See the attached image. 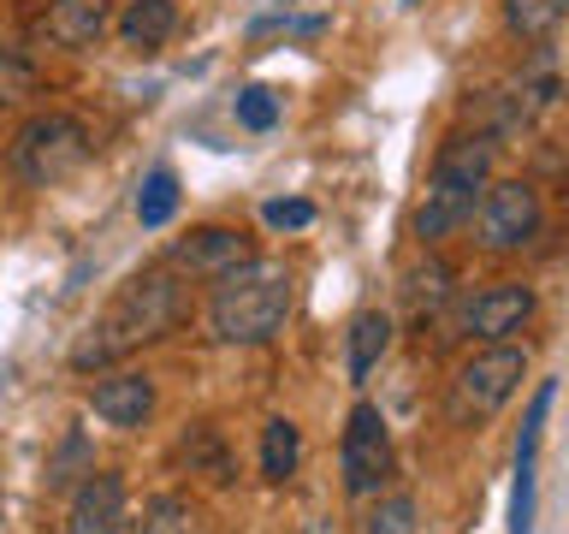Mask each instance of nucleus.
<instances>
[{
    "label": "nucleus",
    "instance_id": "obj_1",
    "mask_svg": "<svg viewBox=\"0 0 569 534\" xmlns=\"http://www.w3.org/2000/svg\"><path fill=\"white\" fill-rule=\"evenodd\" d=\"M184 315V285H178L172 267H149V274L124 279L119 297L89 320V333L71 345V368H107L119 356H131L154 338H167Z\"/></svg>",
    "mask_w": 569,
    "mask_h": 534
},
{
    "label": "nucleus",
    "instance_id": "obj_2",
    "mask_svg": "<svg viewBox=\"0 0 569 534\" xmlns=\"http://www.w3.org/2000/svg\"><path fill=\"white\" fill-rule=\"evenodd\" d=\"M291 315V267L273 256H243L231 274L213 279L208 327L220 345H267Z\"/></svg>",
    "mask_w": 569,
    "mask_h": 534
},
{
    "label": "nucleus",
    "instance_id": "obj_3",
    "mask_svg": "<svg viewBox=\"0 0 569 534\" xmlns=\"http://www.w3.org/2000/svg\"><path fill=\"white\" fill-rule=\"evenodd\" d=\"M487 172H492V137L487 131H475V137L462 131V137L445 142L439 160H433V178H427V196L416 208V238L421 244H445L451 231L469 226Z\"/></svg>",
    "mask_w": 569,
    "mask_h": 534
},
{
    "label": "nucleus",
    "instance_id": "obj_4",
    "mask_svg": "<svg viewBox=\"0 0 569 534\" xmlns=\"http://www.w3.org/2000/svg\"><path fill=\"white\" fill-rule=\"evenodd\" d=\"M89 155H96V142H89V125L78 113H36L18 125L7 160L24 185L48 190V185H66L71 172H83Z\"/></svg>",
    "mask_w": 569,
    "mask_h": 534
},
{
    "label": "nucleus",
    "instance_id": "obj_5",
    "mask_svg": "<svg viewBox=\"0 0 569 534\" xmlns=\"http://www.w3.org/2000/svg\"><path fill=\"white\" fill-rule=\"evenodd\" d=\"M528 380V350L522 345H487L475 356H462L457 374H451V422H487L498 416L516 392Z\"/></svg>",
    "mask_w": 569,
    "mask_h": 534
},
{
    "label": "nucleus",
    "instance_id": "obj_6",
    "mask_svg": "<svg viewBox=\"0 0 569 534\" xmlns=\"http://www.w3.org/2000/svg\"><path fill=\"white\" fill-rule=\"evenodd\" d=\"M469 220H475L480 249H498V256H505V249H528L546 231V202L528 178H487Z\"/></svg>",
    "mask_w": 569,
    "mask_h": 534
},
{
    "label": "nucleus",
    "instance_id": "obj_7",
    "mask_svg": "<svg viewBox=\"0 0 569 534\" xmlns=\"http://www.w3.org/2000/svg\"><path fill=\"white\" fill-rule=\"evenodd\" d=\"M338 457H345V493L350 498H368V493L386 487V475H391V434H386L380 404H356L350 409Z\"/></svg>",
    "mask_w": 569,
    "mask_h": 534
},
{
    "label": "nucleus",
    "instance_id": "obj_8",
    "mask_svg": "<svg viewBox=\"0 0 569 534\" xmlns=\"http://www.w3.org/2000/svg\"><path fill=\"white\" fill-rule=\"evenodd\" d=\"M533 309H540L533 285H522V279H498V285L475 291V297L457 309V333H469V338H487V345H498V338L522 333L528 320H533Z\"/></svg>",
    "mask_w": 569,
    "mask_h": 534
},
{
    "label": "nucleus",
    "instance_id": "obj_9",
    "mask_svg": "<svg viewBox=\"0 0 569 534\" xmlns=\"http://www.w3.org/2000/svg\"><path fill=\"white\" fill-rule=\"evenodd\" d=\"M66 534H124V475L89 469L66 505Z\"/></svg>",
    "mask_w": 569,
    "mask_h": 534
},
{
    "label": "nucleus",
    "instance_id": "obj_10",
    "mask_svg": "<svg viewBox=\"0 0 569 534\" xmlns=\"http://www.w3.org/2000/svg\"><path fill=\"white\" fill-rule=\"evenodd\" d=\"M243 256H249V238H243L238 226H196L190 238L172 244L167 267H172V274H190V279H220Z\"/></svg>",
    "mask_w": 569,
    "mask_h": 534
},
{
    "label": "nucleus",
    "instance_id": "obj_11",
    "mask_svg": "<svg viewBox=\"0 0 569 534\" xmlns=\"http://www.w3.org/2000/svg\"><path fill=\"white\" fill-rule=\"evenodd\" d=\"M89 409H96L107 427H142L154 416V380H149V374H137V368L107 374V380L89 386Z\"/></svg>",
    "mask_w": 569,
    "mask_h": 534
},
{
    "label": "nucleus",
    "instance_id": "obj_12",
    "mask_svg": "<svg viewBox=\"0 0 569 534\" xmlns=\"http://www.w3.org/2000/svg\"><path fill=\"white\" fill-rule=\"evenodd\" d=\"M107 24H113V0H48V18H42L48 42L60 48H96Z\"/></svg>",
    "mask_w": 569,
    "mask_h": 534
},
{
    "label": "nucleus",
    "instance_id": "obj_13",
    "mask_svg": "<svg viewBox=\"0 0 569 534\" xmlns=\"http://www.w3.org/2000/svg\"><path fill=\"white\" fill-rule=\"evenodd\" d=\"M172 30H178V0H131V7L119 12V42L131 53L167 48Z\"/></svg>",
    "mask_w": 569,
    "mask_h": 534
},
{
    "label": "nucleus",
    "instance_id": "obj_14",
    "mask_svg": "<svg viewBox=\"0 0 569 534\" xmlns=\"http://www.w3.org/2000/svg\"><path fill=\"white\" fill-rule=\"evenodd\" d=\"M551 409V380L533 392L528 404V427H522V452H516V511H510V534H528L533 523V445H540V422Z\"/></svg>",
    "mask_w": 569,
    "mask_h": 534
},
{
    "label": "nucleus",
    "instance_id": "obj_15",
    "mask_svg": "<svg viewBox=\"0 0 569 534\" xmlns=\"http://www.w3.org/2000/svg\"><path fill=\"white\" fill-rule=\"evenodd\" d=\"M345 345H350V350H345L350 380L362 386L368 374L380 368V356L391 350V315H386V309H362V315L350 320V338H345Z\"/></svg>",
    "mask_w": 569,
    "mask_h": 534
},
{
    "label": "nucleus",
    "instance_id": "obj_16",
    "mask_svg": "<svg viewBox=\"0 0 569 534\" xmlns=\"http://www.w3.org/2000/svg\"><path fill=\"white\" fill-rule=\"evenodd\" d=\"M178 463H184L190 475H208V481H231V457H226V445H220V427H208V422H196L184 439H178Z\"/></svg>",
    "mask_w": 569,
    "mask_h": 534
},
{
    "label": "nucleus",
    "instance_id": "obj_17",
    "mask_svg": "<svg viewBox=\"0 0 569 534\" xmlns=\"http://www.w3.org/2000/svg\"><path fill=\"white\" fill-rule=\"evenodd\" d=\"M297 457H302L297 422L273 416V422L261 427V475H267V481H291V475H297Z\"/></svg>",
    "mask_w": 569,
    "mask_h": 534
},
{
    "label": "nucleus",
    "instance_id": "obj_18",
    "mask_svg": "<svg viewBox=\"0 0 569 534\" xmlns=\"http://www.w3.org/2000/svg\"><path fill=\"white\" fill-rule=\"evenodd\" d=\"M569 12V0H505V18L522 42H551Z\"/></svg>",
    "mask_w": 569,
    "mask_h": 534
},
{
    "label": "nucleus",
    "instance_id": "obj_19",
    "mask_svg": "<svg viewBox=\"0 0 569 534\" xmlns=\"http://www.w3.org/2000/svg\"><path fill=\"white\" fill-rule=\"evenodd\" d=\"M356 534H416V498H409V493H380L362 511Z\"/></svg>",
    "mask_w": 569,
    "mask_h": 534
},
{
    "label": "nucleus",
    "instance_id": "obj_20",
    "mask_svg": "<svg viewBox=\"0 0 569 534\" xmlns=\"http://www.w3.org/2000/svg\"><path fill=\"white\" fill-rule=\"evenodd\" d=\"M172 214H178V178L160 167V172L142 178V190H137V220L142 226H167Z\"/></svg>",
    "mask_w": 569,
    "mask_h": 534
},
{
    "label": "nucleus",
    "instance_id": "obj_21",
    "mask_svg": "<svg viewBox=\"0 0 569 534\" xmlns=\"http://www.w3.org/2000/svg\"><path fill=\"white\" fill-rule=\"evenodd\" d=\"M142 534H196V505L184 493H160L142 511Z\"/></svg>",
    "mask_w": 569,
    "mask_h": 534
},
{
    "label": "nucleus",
    "instance_id": "obj_22",
    "mask_svg": "<svg viewBox=\"0 0 569 534\" xmlns=\"http://www.w3.org/2000/svg\"><path fill=\"white\" fill-rule=\"evenodd\" d=\"M403 297L416 303V309L433 315L445 297H451V267L445 261H421V267H409V279H403Z\"/></svg>",
    "mask_w": 569,
    "mask_h": 534
},
{
    "label": "nucleus",
    "instance_id": "obj_23",
    "mask_svg": "<svg viewBox=\"0 0 569 534\" xmlns=\"http://www.w3.org/2000/svg\"><path fill=\"white\" fill-rule=\"evenodd\" d=\"M238 125L243 131H273L279 125V96L273 89H261V83L238 89Z\"/></svg>",
    "mask_w": 569,
    "mask_h": 534
},
{
    "label": "nucleus",
    "instance_id": "obj_24",
    "mask_svg": "<svg viewBox=\"0 0 569 534\" xmlns=\"http://www.w3.org/2000/svg\"><path fill=\"white\" fill-rule=\"evenodd\" d=\"M36 89V71H30V60L18 48H7L0 42V107H12V101H24Z\"/></svg>",
    "mask_w": 569,
    "mask_h": 534
},
{
    "label": "nucleus",
    "instance_id": "obj_25",
    "mask_svg": "<svg viewBox=\"0 0 569 534\" xmlns=\"http://www.w3.org/2000/svg\"><path fill=\"white\" fill-rule=\"evenodd\" d=\"M96 463H89V445L71 434L66 445H60V457H48V493H60V487H71L78 475H89Z\"/></svg>",
    "mask_w": 569,
    "mask_h": 534
},
{
    "label": "nucleus",
    "instance_id": "obj_26",
    "mask_svg": "<svg viewBox=\"0 0 569 534\" xmlns=\"http://www.w3.org/2000/svg\"><path fill=\"white\" fill-rule=\"evenodd\" d=\"M309 220H315V208L297 202V196H291V202H267V226H279V231H297V226H309Z\"/></svg>",
    "mask_w": 569,
    "mask_h": 534
}]
</instances>
